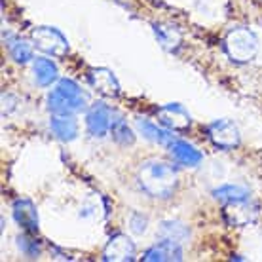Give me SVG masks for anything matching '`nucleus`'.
Here are the masks:
<instances>
[{
	"instance_id": "nucleus-1",
	"label": "nucleus",
	"mask_w": 262,
	"mask_h": 262,
	"mask_svg": "<svg viewBox=\"0 0 262 262\" xmlns=\"http://www.w3.org/2000/svg\"><path fill=\"white\" fill-rule=\"evenodd\" d=\"M139 186L144 194L156 200H167L175 194L179 186V173L167 162L146 160L137 171Z\"/></svg>"
},
{
	"instance_id": "nucleus-2",
	"label": "nucleus",
	"mask_w": 262,
	"mask_h": 262,
	"mask_svg": "<svg viewBox=\"0 0 262 262\" xmlns=\"http://www.w3.org/2000/svg\"><path fill=\"white\" fill-rule=\"evenodd\" d=\"M48 111L52 114H78L88 108L85 93L71 78H59L55 88L48 93Z\"/></svg>"
},
{
	"instance_id": "nucleus-3",
	"label": "nucleus",
	"mask_w": 262,
	"mask_h": 262,
	"mask_svg": "<svg viewBox=\"0 0 262 262\" xmlns=\"http://www.w3.org/2000/svg\"><path fill=\"white\" fill-rule=\"evenodd\" d=\"M223 48L234 63H251L260 50V42L249 27H236L226 33Z\"/></svg>"
},
{
	"instance_id": "nucleus-4",
	"label": "nucleus",
	"mask_w": 262,
	"mask_h": 262,
	"mask_svg": "<svg viewBox=\"0 0 262 262\" xmlns=\"http://www.w3.org/2000/svg\"><path fill=\"white\" fill-rule=\"evenodd\" d=\"M31 38H33V44L36 50H40L46 55H52V57H65L71 46H69V40L65 38V34L53 29V27H36L31 33Z\"/></svg>"
},
{
	"instance_id": "nucleus-5",
	"label": "nucleus",
	"mask_w": 262,
	"mask_h": 262,
	"mask_svg": "<svg viewBox=\"0 0 262 262\" xmlns=\"http://www.w3.org/2000/svg\"><path fill=\"white\" fill-rule=\"evenodd\" d=\"M223 215L228 226L234 228H245L258 219V205L251 198L236 200L223 205Z\"/></svg>"
},
{
	"instance_id": "nucleus-6",
	"label": "nucleus",
	"mask_w": 262,
	"mask_h": 262,
	"mask_svg": "<svg viewBox=\"0 0 262 262\" xmlns=\"http://www.w3.org/2000/svg\"><path fill=\"white\" fill-rule=\"evenodd\" d=\"M207 137L221 150H234L242 144V133L230 120H215L207 125Z\"/></svg>"
},
{
	"instance_id": "nucleus-7",
	"label": "nucleus",
	"mask_w": 262,
	"mask_h": 262,
	"mask_svg": "<svg viewBox=\"0 0 262 262\" xmlns=\"http://www.w3.org/2000/svg\"><path fill=\"white\" fill-rule=\"evenodd\" d=\"M116 118H118L116 112L108 105L99 101V103H93L85 112V127H88L92 137L101 139L111 133V127Z\"/></svg>"
},
{
	"instance_id": "nucleus-8",
	"label": "nucleus",
	"mask_w": 262,
	"mask_h": 262,
	"mask_svg": "<svg viewBox=\"0 0 262 262\" xmlns=\"http://www.w3.org/2000/svg\"><path fill=\"white\" fill-rule=\"evenodd\" d=\"M156 120L160 125H164L169 131H186L192 125L190 112L179 103L160 106L156 111Z\"/></svg>"
},
{
	"instance_id": "nucleus-9",
	"label": "nucleus",
	"mask_w": 262,
	"mask_h": 262,
	"mask_svg": "<svg viewBox=\"0 0 262 262\" xmlns=\"http://www.w3.org/2000/svg\"><path fill=\"white\" fill-rule=\"evenodd\" d=\"M135 256H137L135 243L125 234H114L103 249V260L108 262H131L135 260Z\"/></svg>"
},
{
	"instance_id": "nucleus-10",
	"label": "nucleus",
	"mask_w": 262,
	"mask_h": 262,
	"mask_svg": "<svg viewBox=\"0 0 262 262\" xmlns=\"http://www.w3.org/2000/svg\"><path fill=\"white\" fill-rule=\"evenodd\" d=\"M12 215L13 221L17 223L23 232H29V234H36L40 226L38 221V209L31 200L27 198H19L12 203Z\"/></svg>"
},
{
	"instance_id": "nucleus-11",
	"label": "nucleus",
	"mask_w": 262,
	"mask_h": 262,
	"mask_svg": "<svg viewBox=\"0 0 262 262\" xmlns=\"http://www.w3.org/2000/svg\"><path fill=\"white\" fill-rule=\"evenodd\" d=\"M88 80L93 90L103 97H118L120 95V84L111 69L93 67L88 71Z\"/></svg>"
},
{
	"instance_id": "nucleus-12",
	"label": "nucleus",
	"mask_w": 262,
	"mask_h": 262,
	"mask_svg": "<svg viewBox=\"0 0 262 262\" xmlns=\"http://www.w3.org/2000/svg\"><path fill=\"white\" fill-rule=\"evenodd\" d=\"M169 156L173 158V162L184 167H198L203 162V154L198 150L194 144L186 143L183 139H173L167 146Z\"/></svg>"
},
{
	"instance_id": "nucleus-13",
	"label": "nucleus",
	"mask_w": 262,
	"mask_h": 262,
	"mask_svg": "<svg viewBox=\"0 0 262 262\" xmlns=\"http://www.w3.org/2000/svg\"><path fill=\"white\" fill-rule=\"evenodd\" d=\"M143 260L146 262H173L183 260V245L171 239H162L160 243L152 245L150 249L144 251Z\"/></svg>"
},
{
	"instance_id": "nucleus-14",
	"label": "nucleus",
	"mask_w": 262,
	"mask_h": 262,
	"mask_svg": "<svg viewBox=\"0 0 262 262\" xmlns=\"http://www.w3.org/2000/svg\"><path fill=\"white\" fill-rule=\"evenodd\" d=\"M50 129L55 137L63 143H71L78 137L80 125L74 118V114H52L50 118Z\"/></svg>"
},
{
	"instance_id": "nucleus-15",
	"label": "nucleus",
	"mask_w": 262,
	"mask_h": 262,
	"mask_svg": "<svg viewBox=\"0 0 262 262\" xmlns=\"http://www.w3.org/2000/svg\"><path fill=\"white\" fill-rule=\"evenodd\" d=\"M33 80L40 88H50L59 80L57 65L48 57H36L33 61Z\"/></svg>"
},
{
	"instance_id": "nucleus-16",
	"label": "nucleus",
	"mask_w": 262,
	"mask_h": 262,
	"mask_svg": "<svg viewBox=\"0 0 262 262\" xmlns=\"http://www.w3.org/2000/svg\"><path fill=\"white\" fill-rule=\"evenodd\" d=\"M135 127H137V131L143 135L144 139H148V141H152V143L160 144V146H169V143L173 141V135H171L169 129H165L164 125L160 127L158 124H154V122H150V120H144V118H137L135 120Z\"/></svg>"
},
{
	"instance_id": "nucleus-17",
	"label": "nucleus",
	"mask_w": 262,
	"mask_h": 262,
	"mask_svg": "<svg viewBox=\"0 0 262 262\" xmlns=\"http://www.w3.org/2000/svg\"><path fill=\"white\" fill-rule=\"evenodd\" d=\"M160 237L162 239H171L183 245L184 242H188L190 237V230L181 221H164L160 224Z\"/></svg>"
},
{
	"instance_id": "nucleus-18",
	"label": "nucleus",
	"mask_w": 262,
	"mask_h": 262,
	"mask_svg": "<svg viewBox=\"0 0 262 262\" xmlns=\"http://www.w3.org/2000/svg\"><path fill=\"white\" fill-rule=\"evenodd\" d=\"M8 44V52H10V57H12L15 63L19 65H25L29 61H33V46L25 42L23 38H17V36H8L6 40Z\"/></svg>"
},
{
	"instance_id": "nucleus-19",
	"label": "nucleus",
	"mask_w": 262,
	"mask_h": 262,
	"mask_svg": "<svg viewBox=\"0 0 262 262\" xmlns=\"http://www.w3.org/2000/svg\"><path fill=\"white\" fill-rule=\"evenodd\" d=\"M154 34H156L158 42L165 48V50H175L181 44V33H179L177 27L167 25V23H156L154 25Z\"/></svg>"
},
{
	"instance_id": "nucleus-20",
	"label": "nucleus",
	"mask_w": 262,
	"mask_h": 262,
	"mask_svg": "<svg viewBox=\"0 0 262 262\" xmlns=\"http://www.w3.org/2000/svg\"><path fill=\"white\" fill-rule=\"evenodd\" d=\"M213 198H215L219 203H228V202H236V200H245V198H251V192L245 188V186H239V184H223L213 190Z\"/></svg>"
},
{
	"instance_id": "nucleus-21",
	"label": "nucleus",
	"mask_w": 262,
	"mask_h": 262,
	"mask_svg": "<svg viewBox=\"0 0 262 262\" xmlns=\"http://www.w3.org/2000/svg\"><path fill=\"white\" fill-rule=\"evenodd\" d=\"M111 137L112 141H116L122 146H131V144L135 143V133H133V129L127 125V122L122 116L114 120V124L111 127Z\"/></svg>"
},
{
	"instance_id": "nucleus-22",
	"label": "nucleus",
	"mask_w": 262,
	"mask_h": 262,
	"mask_svg": "<svg viewBox=\"0 0 262 262\" xmlns=\"http://www.w3.org/2000/svg\"><path fill=\"white\" fill-rule=\"evenodd\" d=\"M17 247H19L21 253L25 256H29V258H36V256L40 255V243L36 242L34 237H31L29 232H25V236L17 237Z\"/></svg>"
},
{
	"instance_id": "nucleus-23",
	"label": "nucleus",
	"mask_w": 262,
	"mask_h": 262,
	"mask_svg": "<svg viewBox=\"0 0 262 262\" xmlns=\"http://www.w3.org/2000/svg\"><path fill=\"white\" fill-rule=\"evenodd\" d=\"M146 224H148L146 216H143V215L131 216V230H133L135 234H143L144 230H146Z\"/></svg>"
}]
</instances>
